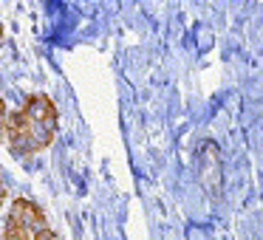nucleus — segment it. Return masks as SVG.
Wrapping results in <instances>:
<instances>
[{"label": "nucleus", "mask_w": 263, "mask_h": 240, "mask_svg": "<svg viewBox=\"0 0 263 240\" xmlns=\"http://www.w3.org/2000/svg\"><path fill=\"white\" fill-rule=\"evenodd\" d=\"M3 201H6V184H3V178H0V206H3Z\"/></svg>", "instance_id": "nucleus-4"}, {"label": "nucleus", "mask_w": 263, "mask_h": 240, "mask_svg": "<svg viewBox=\"0 0 263 240\" xmlns=\"http://www.w3.org/2000/svg\"><path fill=\"white\" fill-rule=\"evenodd\" d=\"M3 240H57L43 209L29 198H17L6 215Z\"/></svg>", "instance_id": "nucleus-2"}, {"label": "nucleus", "mask_w": 263, "mask_h": 240, "mask_svg": "<svg viewBox=\"0 0 263 240\" xmlns=\"http://www.w3.org/2000/svg\"><path fill=\"white\" fill-rule=\"evenodd\" d=\"M6 122H9L6 102H3V96H0V138H6Z\"/></svg>", "instance_id": "nucleus-3"}, {"label": "nucleus", "mask_w": 263, "mask_h": 240, "mask_svg": "<svg viewBox=\"0 0 263 240\" xmlns=\"http://www.w3.org/2000/svg\"><path fill=\"white\" fill-rule=\"evenodd\" d=\"M57 108L46 93H31L6 122V144L12 155H34L54 142Z\"/></svg>", "instance_id": "nucleus-1"}]
</instances>
